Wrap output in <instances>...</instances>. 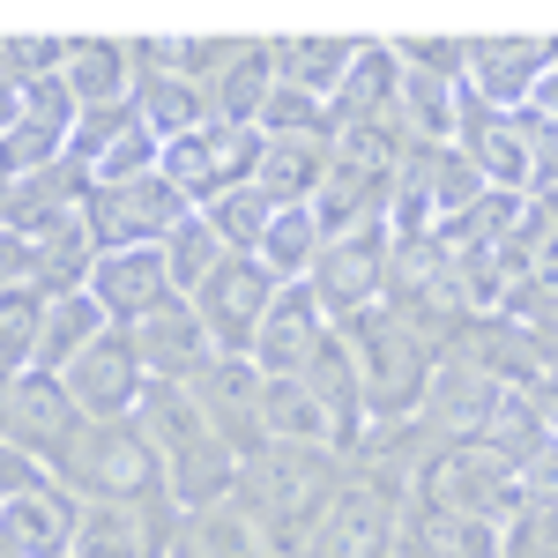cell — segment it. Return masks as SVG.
Instances as JSON below:
<instances>
[{"mask_svg": "<svg viewBox=\"0 0 558 558\" xmlns=\"http://www.w3.org/2000/svg\"><path fill=\"white\" fill-rule=\"evenodd\" d=\"M142 432H149V447L165 454V484H172L179 507H209L216 492L231 484V447L216 439V425L194 410V395L172 380H149V395H142Z\"/></svg>", "mask_w": 558, "mask_h": 558, "instance_id": "cell-1", "label": "cell"}, {"mask_svg": "<svg viewBox=\"0 0 558 558\" xmlns=\"http://www.w3.org/2000/svg\"><path fill=\"white\" fill-rule=\"evenodd\" d=\"M350 357H357V380H365V402L373 417H402V410H425V387L439 373V350L395 313V305H373L343 328Z\"/></svg>", "mask_w": 558, "mask_h": 558, "instance_id": "cell-2", "label": "cell"}, {"mask_svg": "<svg viewBox=\"0 0 558 558\" xmlns=\"http://www.w3.org/2000/svg\"><path fill=\"white\" fill-rule=\"evenodd\" d=\"M83 128V105L68 75H38V83H0V157L8 179H31L68 157V142Z\"/></svg>", "mask_w": 558, "mask_h": 558, "instance_id": "cell-3", "label": "cell"}, {"mask_svg": "<svg viewBox=\"0 0 558 558\" xmlns=\"http://www.w3.org/2000/svg\"><path fill=\"white\" fill-rule=\"evenodd\" d=\"M60 462H68V476H75V484H83L89 499H97V507H105V499H112V507H128V499H142V492H157V447H149V432L134 425H75L68 432V447H60Z\"/></svg>", "mask_w": 558, "mask_h": 558, "instance_id": "cell-4", "label": "cell"}, {"mask_svg": "<svg viewBox=\"0 0 558 558\" xmlns=\"http://www.w3.org/2000/svg\"><path fill=\"white\" fill-rule=\"evenodd\" d=\"M186 216H202L165 172L128 179V186H97L89 194V239L97 254H128V246H165Z\"/></svg>", "mask_w": 558, "mask_h": 558, "instance_id": "cell-5", "label": "cell"}, {"mask_svg": "<svg viewBox=\"0 0 558 558\" xmlns=\"http://www.w3.org/2000/svg\"><path fill=\"white\" fill-rule=\"evenodd\" d=\"M276 299H283V276H276L260 254H223V268L194 291V313L209 320V336H216L223 357H254L260 320H268Z\"/></svg>", "mask_w": 558, "mask_h": 558, "instance_id": "cell-6", "label": "cell"}, {"mask_svg": "<svg viewBox=\"0 0 558 558\" xmlns=\"http://www.w3.org/2000/svg\"><path fill=\"white\" fill-rule=\"evenodd\" d=\"M60 387H68V402L83 410L89 425H128L134 410H142V395H149V365H142V350H134V328H105V336L60 373Z\"/></svg>", "mask_w": 558, "mask_h": 558, "instance_id": "cell-7", "label": "cell"}, {"mask_svg": "<svg viewBox=\"0 0 558 558\" xmlns=\"http://www.w3.org/2000/svg\"><path fill=\"white\" fill-rule=\"evenodd\" d=\"M425 499L439 514L492 521V529H499V521L529 499V484H521V470H507L492 447H447V454H432V470H425Z\"/></svg>", "mask_w": 558, "mask_h": 558, "instance_id": "cell-8", "label": "cell"}, {"mask_svg": "<svg viewBox=\"0 0 558 558\" xmlns=\"http://www.w3.org/2000/svg\"><path fill=\"white\" fill-rule=\"evenodd\" d=\"M260 387H268V373H260L254 357H209L194 380H186V395H194V410L216 425V439L239 454V462H268V425H260Z\"/></svg>", "mask_w": 558, "mask_h": 558, "instance_id": "cell-9", "label": "cell"}, {"mask_svg": "<svg viewBox=\"0 0 558 558\" xmlns=\"http://www.w3.org/2000/svg\"><path fill=\"white\" fill-rule=\"evenodd\" d=\"M387 260H395V231H350V239H328V254H320V268H313V299H320V313L336 320V328H350L357 313H373V305H387Z\"/></svg>", "mask_w": 558, "mask_h": 558, "instance_id": "cell-10", "label": "cell"}, {"mask_svg": "<svg viewBox=\"0 0 558 558\" xmlns=\"http://www.w3.org/2000/svg\"><path fill=\"white\" fill-rule=\"evenodd\" d=\"M68 157L83 165L97 186H128V179L165 172V142L142 120V105H105V112H83V128L68 142Z\"/></svg>", "mask_w": 558, "mask_h": 558, "instance_id": "cell-11", "label": "cell"}, {"mask_svg": "<svg viewBox=\"0 0 558 558\" xmlns=\"http://www.w3.org/2000/svg\"><path fill=\"white\" fill-rule=\"evenodd\" d=\"M454 149H462L499 194H536V165H529L521 120H514V112H499V105H484L470 83L454 89Z\"/></svg>", "mask_w": 558, "mask_h": 558, "instance_id": "cell-12", "label": "cell"}, {"mask_svg": "<svg viewBox=\"0 0 558 558\" xmlns=\"http://www.w3.org/2000/svg\"><path fill=\"white\" fill-rule=\"evenodd\" d=\"M8 558H68L75 544V507L60 499V484H45L31 476V454L23 447H8Z\"/></svg>", "mask_w": 558, "mask_h": 558, "instance_id": "cell-13", "label": "cell"}, {"mask_svg": "<svg viewBox=\"0 0 558 558\" xmlns=\"http://www.w3.org/2000/svg\"><path fill=\"white\" fill-rule=\"evenodd\" d=\"M89 299L112 313V328H142L149 313H165V305L179 299L165 246H128V254H97V268H89Z\"/></svg>", "mask_w": 558, "mask_h": 558, "instance_id": "cell-14", "label": "cell"}, {"mask_svg": "<svg viewBox=\"0 0 558 558\" xmlns=\"http://www.w3.org/2000/svg\"><path fill=\"white\" fill-rule=\"evenodd\" d=\"M336 336V320L320 313L313 283H283V299L268 305L260 320V343H254V365L268 380H305V365L320 357V343Z\"/></svg>", "mask_w": 558, "mask_h": 558, "instance_id": "cell-15", "label": "cell"}, {"mask_svg": "<svg viewBox=\"0 0 558 558\" xmlns=\"http://www.w3.org/2000/svg\"><path fill=\"white\" fill-rule=\"evenodd\" d=\"M499 402H507V387L492 380V373H476L470 357H439V373H432L425 387V425L432 432H447L454 447H476L484 439V425L499 417Z\"/></svg>", "mask_w": 558, "mask_h": 558, "instance_id": "cell-16", "label": "cell"}, {"mask_svg": "<svg viewBox=\"0 0 558 558\" xmlns=\"http://www.w3.org/2000/svg\"><path fill=\"white\" fill-rule=\"evenodd\" d=\"M551 60H558V38H470V89L499 112H521Z\"/></svg>", "mask_w": 558, "mask_h": 558, "instance_id": "cell-17", "label": "cell"}, {"mask_svg": "<svg viewBox=\"0 0 558 558\" xmlns=\"http://www.w3.org/2000/svg\"><path fill=\"white\" fill-rule=\"evenodd\" d=\"M134 350H142L149 380H172V387H186L209 357H223L216 336H209V320L194 313V299H172L165 313H149V320L134 328Z\"/></svg>", "mask_w": 558, "mask_h": 558, "instance_id": "cell-18", "label": "cell"}, {"mask_svg": "<svg viewBox=\"0 0 558 558\" xmlns=\"http://www.w3.org/2000/svg\"><path fill=\"white\" fill-rule=\"evenodd\" d=\"M336 172V134H268V157H260V194L276 209H313V194Z\"/></svg>", "mask_w": 558, "mask_h": 558, "instance_id": "cell-19", "label": "cell"}, {"mask_svg": "<svg viewBox=\"0 0 558 558\" xmlns=\"http://www.w3.org/2000/svg\"><path fill=\"white\" fill-rule=\"evenodd\" d=\"M83 425V410L68 402V387L52 380V373H15L8 380V447H45V454H60L68 447V432Z\"/></svg>", "mask_w": 558, "mask_h": 558, "instance_id": "cell-20", "label": "cell"}, {"mask_svg": "<svg viewBox=\"0 0 558 558\" xmlns=\"http://www.w3.org/2000/svg\"><path fill=\"white\" fill-rule=\"evenodd\" d=\"M454 357H470L476 373H492V380L507 387V395H529L536 380H551V365H544V343L521 328V320H470V336H462V350Z\"/></svg>", "mask_w": 558, "mask_h": 558, "instance_id": "cell-21", "label": "cell"}, {"mask_svg": "<svg viewBox=\"0 0 558 558\" xmlns=\"http://www.w3.org/2000/svg\"><path fill=\"white\" fill-rule=\"evenodd\" d=\"M343 128H402V52L365 45L350 83L336 89V134Z\"/></svg>", "mask_w": 558, "mask_h": 558, "instance_id": "cell-22", "label": "cell"}, {"mask_svg": "<svg viewBox=\"0 0 558 558\" xmlns=\"http://www.w3.org/2000/svg\"><path fill=\"white\" fill-rule=\"evenodd\" d=\"M395 179L402 172H357V165H336L328 186L313 194V216L328 239H350V231H380L387 209H395Z\"/></svg>", "mask_w": 558, "mask_h": 558, "instance_id": "cell-23", "label": "cell"}, {"mask_svg": "<svg viewBox=\"0 0 558 558\" xmlns=\"http://www.w3.org/2000/svg\"><path fill=\"white\" fill-rule=\"evenodd\" d=\"M305 387L320 395V410H328V425H336V447H357L365 425H373V402H365V380H357V357H350L343 328L320 343V357L305 365Z\"/></svg>", "mask_w": 558, "mask_h": 558, "instance_id": "cell-24", "label": "cell"}, {"mask_svg": "<svg viewBox=\"0 0 558 558\" xmlns=\"http://www.w3.org/2000/svg\"><path fill=\"white\" fill-rule=\"evenodd\" d=\"M268 52H276V83H291V89H305V97H320V105H336V89L350 83L365 38H276Z\"/></svg>", "mask_w": 558, "mask_h": 558, "instance_id": "cell-25", "label": "cell"}, {"mask_svg": "<svg viewBox=\"0 0 558 558\" xmlns=\"http://www.w3.org/2000/svg\"><path fill=\"white\" fill-rule=\"evenodd\" d=\"M60 75H68V89H75L83 112L134 105V45H120V38H75V52H68Z\"/></svg>", "mask_w": 558, "mask_h": 558, "instance_id": "cell-26", "label": "cell"}, {"mask_svg": "<svg viewBox=\"0 0 558 558\" xmlns=\"http://www.w3.org/2000/svg\"><path fill=\"white\" fill-rule=\"evenodd\" d=\"M134 105H142V120L157 128V142H186V134L216 128L209 89L186 83V75H165V68H142V75H134Z\"/></svg>", "mask_w": 558, "mask_h": 558, "instance_id": "cell-27", "label": "cell"}, {"mask_svg": "<svg viewBox=\"0 0 558 558\" xmlns=\"http://www.w3.org/2000/svg\"><path fill=\"white\" fill-rule=\"evenodd\" d=\"M105 328H112V313L89 299V291L52 299V305H45V336H38V373H52V380H60V373H68V365H75V357H83Z\"/></svg>", "mask_w": 558, "mask_h": 558, "instance_id": "cell-28", "label": "cell"}, {"mask_svg": "<svg viewBox=\"0 0 558 558\" xmlns=\"http://www.w3.org/2000/svg\"><path fill=\"white\" fill-rule=\"evenodd\" d=\"M476 447H492L507 470H536V462L558 447V432H551V417H544V402H536V395H507V402H499V417L484 425Z\"/></svg>", "mask_w": 558, "mask_h": 558, "instance_id": "cell-29", "label": "cell"}, {"mask_svg": "<svg viewBox=\"0 0 558 558\" xmlns=\"http://www.w3.org/2000/svg\"><path fill=\"white\" fill-rule=\"evenodd\" d=\"M260 425L276 447H336V425L320 410V395L305 380H268L260 387Z\"/></svg>", "mask_w": 558, "mask_h": 558, "instance_id": "cell-30", "label": "cell"}, {"mask_svg": "<svg viewBox=\"0 0 558 558\" xmlns=\"http://www.w3.org/2000/svg\"><path fill=\"white\" fill-rule=\"evenodd\" d=\"M268 97H276V52L254 45L223 83H209V120H216V128H260Z\"/></svg>", "mask_w": 558, "mask_h": 558, "instance_id": "cell-31", "label": "cell"}, {"mask_svg": "<svg viewBox=\"0 0 558 558\" xmlns=\"http://www.w3.org/2000/svg\"><path fill=\"white\" fill-rule=\"evenodd\" d=\"M454 89L447 75H425V68H402V134L410 149H454Z\"/></svg>", "mask_w": 558, "mask_h": 558, "instance_id": "cell-32", "label": "cell"}, {"mask_svg": "<svg viewBox=\"0 0 558 558\" xmlns=\"http://www.w3.org/2000/svg\"><path fill=\"white\" fill-rule=\"evenodd\" d=\"M320 254H328V231H320V216H313V209H276L268 239H260V260H268L283 283H313Z\"/></svg>", "mask_w": 558, "mask_h": 558, "instance_id": "cell-33", "label": "cell"}, {"mask_svg": "<svg viewBox=\"0 0 558 558\" xmlns=\"http://www.w3.org/2000/svg\"><path fill=\"white\" fill-rule=\"evenodd\" d=\"M410 165L425 172V194L432 209H439V223H454V216H470L484 194H492V179L476 172L462 149H410Z\"/></svg>", "mask_w": 558, "mask_h": 558, "instance_id": "cell-34", "label": "cell"}, {"mask_svg": "<svg viewBox=\"0 0 558 558\" xmlns=\"http://www.w3.org/2000/svg\"><path fill=\"white\" fill-rule=\"evenodd\" d=\"M68 558H149V529L134 521V507H112V499L105 507H83Z\"/></svg>", "mask_w": 558, "mask_h": 558, "instance_id": "cell-35", "label": "cell"}, {"mask_svg": "<svg viewBox=\"0 0 558 558\" xmlns=\"http://www.w3.org/2000/svg\"><path fill=\"white\" fill-rule=\"evenodd\" d=\"M165 179H172V186L186 194V202H194V209L223 202L231 186H223V165H216V128L186 134V142H165Z\"/></svg>", "mask_w": 558, "mask_h": 558, "instance_id": "cell-36", "label": "cell"}, {"mask_svg": "<svg viewBox=\"0 0 558 558\" xmlns=\"http://www.w3.org/2000/svg\"><path fill=\"white\" fill-rule=\"evenodd\" d=\"M209 231L223 239V254H260V239H268V223H276V202L260 194V186H231L223 202H209Z\"/></svg>", "mask_w": 558, "mask_h": 558, "instance_id": "cell-37", "label": "cell"}, {"mask_svg": "<svg viewBox=\"0 0 558 558\" xmlns=\"http://www.w3.org/2000/svg\"><path fill=\"white\" fill-rule=\"evenodd\" d=\"M165 260H172L179 299H194V291H202V283L216 276V268H223V239L209 231V216H186L172 239H165Z\"/></svg>", "mask_w": 558, "mask_h": 558, "instance_id": "cell-38", "label": "cell"}, {"mask_svg": "<svg viewBox=\"0 0 558 558\" xmlns=\"http://www.w3.org/2000/svg\"><path fill=\"white\" fill-rule=\"evenodd\" d=\"M260 134H336V105H320V97H305V89L276 83L268 112H260Z\"/></svg>", "mask_w": 558, "mask_h": 558, "instance_id": "cell-39", "label": "cell"}, {"mask_svg": "<svg viewBox=\"0 0 558 558\" xmlns=\"http://www.w3.org/2000/svg\"><path fill=\"white\" fill-rule=\"evenodd\" d=\"M521 142H529V165H536V194H558V120L551 112H536V105H521Z\"/></svg>", "mask_w": 558, "mask_h": 558, "instance_id": "cell-40", "label": "cell"}, {"mask_svg": "<svg viewBox=\"0 0 558 558\" xmlns=\"http://www.w3.org/2000/svg\"><path fill=\"white\" fill-rule=\"evenodd\" d=\"M402 68H425V75H447V83H470V45L454 38H402Z\"/></svg>", "mask_w": 558, "mask_h": 558, "instance_id": "cell-41", "label": "cell"}, {"mask_svg": "<svg viewBox=\"0 0 558 558\" xmlns=\"http://www.w3.org/2000/svg\"><path fill=\"white\" fill-rule=\"evenodd\" d=\"M529 105H536V112H551V120H558V60L544 68V83H536V97H529Z\"/></svg>", "mask_w": 558, "mask_h": 558, "instance_id": "cell-42", "label": "cell"}, {"mask_svg": "<svg viewBox=\"0 0 558 558\" xmlns=\"http://www.w3.org/2000/svg\"><path fill=\"white\" fill-rule=\"evenodd\" d=\"M529 395L544 402V417H551V432H558V373H551V380H536V387H529Z\"/></svg>", "mask_w": 558, "mask_h": 558, "instance_id": "cell-43", "label": "cell"}, {"mask_svg": "<svg viewBox=\"0 0 558 558\" xmlns=\"http://www.w3.org/2000/svg\"><path fill=\"white\" fill-rule=\"evenodd\" d=\"M529 202H536V209H544V223L558 231V194H529Z\"/></svg>", "mask_w": 558, "mask_h": 558, "instance_id": "cell-44", "label": "cell"}]
</instances>
